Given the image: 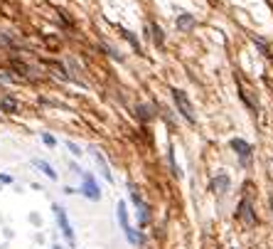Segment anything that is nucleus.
Listing matches in <instances>:
<instances>
[{"label":"nucleus","instance_id":"nucleus-1","mask_svg":"<svg viewBox=\"0 0 273 249\" xmlns=\"http://www.w3.org/2000/svg\"><path fill=\"white\" fill-rule=\"evenodd\" d=\"M172 99H175L178 111H180L190 124H194V121H197V116H194V106H192V101L187 99V94L182 92V89H172Z\"/></svg>","mask_w":273,"mask_h":249},{"label":"nucleus","instance_id":"nucleus-2","mask_svg":"<svg viewBox=\"0 0 273 249\" xmlns=\"http://www.w3.org/2000/svg\"><path fill=\"white\" fill-rule=\"evenodd\" d=\"M116 215H118V222H121V229L123 234H126V239L130 242V244H138L140 242V234H136V229L130 227V222H128V210H126V202H118V207H116Z\"/></svg>","mask_w":273,"mask_h":249},{"label":"nucleus","instance_id":"nucleus-3","mask_svg":"<svg viewBox=\"0 0 273 249\" xmlns=\"http://www.w3.org/2000/svg\"><path fill=\"white\" fill-rule=\"evenodd\" d=\"M232 148H234V153L239 156V163H242L244 168L251 165V156H254L251 143H246V141H242V138H232Z\"/></svg>","mask_w":273,"mask_h":249},{"label":"nucleus","instance_id":"nucleus-4","mask_svg":"<svg viewBox=\"0 0 273 249\" xmlns=\"http://www.w3.org/2000/svg\"><path fill=\"white\" fill-rule=\"evenodd\" d=\"M54 215H57V222H60L66 242H74V229H72V222H69V217H66V210L60 207V205H54Z\"/></svg>","mask_w":273,"mask_h":249},{"label":"nucleus","instance_id":"nucleus-5","mask_svg":"<svg viewBox=\"0 0 273 249\" xmlns=\"http://www.w3.org/2000/svg\"><path fill=\"white\" fill-rule=\"evenodd\" d=\"M236 217L242 219L244 224H248V227H254V224H256V215H254V210H251V200H246V197H244L242 205H239Z\"/></svg>","mask_w":273,"mask_h":249},{"label":"nucleus","instance_id":"nucleus-6","mask_svg":"<svg viewBox=\"0 0 273 249\" xmlns=\"http://www.w3.org/2000/svg\"><path fill=\"white\" fill-rule=\"evenodd\" d=\"M82 192H84L89 200H98V197H101V190H98L96 180H94L91 175H84V187H82Z\"/></svg>","mask_w":273,"mask_h":249},{"label":"nucleus","instance_id":"nucleus-7","mask_svg":"<svg viewBox=\"0 0 273 249\" xmlns=\"http://www.w3.org/2000/svg\"><path fill=\"white\" fill-rule=\"evenodd\" d=\"M175 25H178V30H180V32H190L194 25H197V20H194V15H190V13H182V15H178Z\"/></svg>","mask_w":273,"mask_h":249},{"label":"nucleus","instance_id":"nucleus-8","mask_svg":"<svg viewBox=\"0 0 273 249\" xmlns=\"http://www.w3.org/2000/svg\"><path fill=\"white\" fill-rule=\"evenodd\" d=\"M229 185H232V180H229V175H216L212 180V190H214V195H224L226 190H229Z\"/></svg>","mask_w":273,"mask_h":249},{"label":"nucleus","instance_id":"nucleus-9","mask_svg":"<svg viewBox=\"0 0 273 249\" xmlns=\"http://www.w3.org/2000/svg\"><path fill=\"white\" fill-rule=\"evenodd\" d=\"M94 158H96V163H98V168H101L104 178H106V180H114V175H111V168H108V163H106L104 153H101V151H94Z\"/></svg>","mask_w":273,"mask_h":249},{"label":"nucleus","instance_id":"nucleus-10","mask_svg":"<svg viewBox=\"0 0 273 249\" xmlns=\"http://www.w3.org/2000/svg\"><path fill=\"white\" fill-rule=\"evenodd\" d=\"M34 165H37V168H40V170H42V173H44L47 178L57 180V170H54V168H52V165H50L47 160H40V158H37V160H34Z\"/></svg>","mask_w":273,"mask_h":249},{"label":"nucleus","instance_id":"nucleus-11","mask_svg":"<svg viewBox=\"0 0 273 249\" xmlns=\"http://www.w3.org/2000/svg\"><path fill=\"white\" fill-rule=\"evenodd\" d=\"M0 109L8 111V114H15V111H18V101H15L12 96H2V99H0Z\"/></svg>","mask_w":273,"mask_h":249},{"label":"nucleus","instance_id":"nucleus-12","mask_svg":"<svg viewBox=\"0 0 273 249\" xmlns=\"http://www.w3.org/2000/svg\"><path fill=\"white\" fill-rule=\"evenodd\" d=\"M152 40H155L158 47H162V42H165V40H162V30H160L158 25H152Z\"/></svg>","mask_w":273,"mask_h":249},{"label":"nucleus","instance_id":"nucleus-13","mask_svg":"<svg viewBox=\"0 0 273 249\" xmlns=\"http://www.w3.org/2000/svg\"><path fill=\"white\" fill-rule=\"evenodd\" d=\"M121 32H123V37H126V40H128V42H130V45H133V47L140 52V42H138V40H136V37H133V35H130L128 30H121Z\"/></svg>","mask_w":273,"mask_h":249},{"label":"nucleus","instance_id":"nucleus-14","mask_svg":"<svg viewBox=\"0 0 273 249\" xmlns=\"http://www.w3.org/2000/svg\"><path fill=\"white\" fill-rule=\"evenodd\" d=\"M138 114H140V119H152V109L150 106H146V104L138 106Z\"/></svg>","mask_w":273,"mask_h":249},{"label":"nucleus","instance_id":"nucleus-15","mask_svg":"<svg viewBox=\"0 0 273 249\" xmlns=\"http://www.w3.org/2000/svg\"><path fill=\"white\" fill-rule=\"evenodd\" d=\"M42 141H44L47 146H54V143H57V141H54V136H50V133H44V136H42Z\"/></svg>","mask_w":273,"mask_h":249},{"label":"nucleus","instance_id":"nucleus-16","mask_svg":"<svg viewBox=\"0 0 273 249\" xmlns=\"http://www.w3.org/2000/svg\"><path fill=\"white\" fill-rule=\"evenodd\" d=\"M66 146H69V151H72L74 156H82V151H79V146H76V143H72V141H69Z\"/></svg>","mask_w":273,"mask_h":249}]
</instances>
